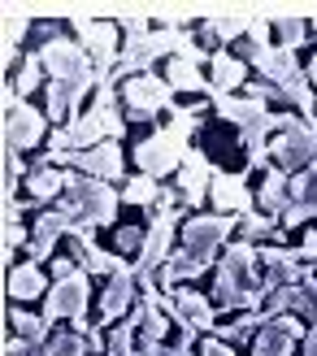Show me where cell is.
<instances>
[{
	"instance_id": "obj_1",
	"label": "cell",
	"mask_w": 317,
	"mask_h": 356,
	"mask_svg": "<svg viewBox=\"0 0 317 356\" xmlns=\"http://www.w3.org/2000/svg\"><path fill=\"white\" fill-rule=\"evenodd\" d=\"M218 309L226 313H252L266 305V287H261V278H257V252H252V243L243 239V243H231L226 248V261H222V270H218Z\"/></svg>"
},
{
	"instance_id": "obj_2",
	"label": "cell",
	"mask_w": 317,
	"mask_h": 356,
	"mask_svg": "<svg viewBox=\"0 0 317 356\" xmlns=\"http://www.w3.org/2000/svg\"><path fill=\"white\" fill-rule=\"evenodd\" d=\"M196 122H200V113L196 109H174V122L165 131H156V135H148L144 144L135 148V165L144 170L148 178H165V174H174V170H183V161H187V135L196 131Z\"/></svg>"
},
{
	"instance_id": "obj_3",
	"label": "cell",
	"mask_w": 317,
	"mask_h": 356,
	"mask_svg": "<svg viewBox=\"0 0 317 356\" xmlns=\"http://www.w3.org/2000/svg\"><path fill=\"white\" fill-rule=\"evenodd\" d=\"M61 218H70L74 226L92 230V226H104L113 222L117 213V191L104 187V178H92V174H65V191H61Z\"/></svg>"
},
{
	"instance_id": "obj_4",
	"label": "cell",
	"mask_w": 317,
	"mask_h": 356,
	"mask_svg": "<svg viewBox=\"0 0 317 356\" xmlns=\"http://www.w3.org/2000/svg\"><path fill=\"white\" fill-rule=\"evenodd\" d=\"M44 70L52 74V83H96V65L87 57V48L74 44V40H48L44 44Z\"/></svg>"
},
{
	"instance_id": "obj_5",
	"label": "cell",
	"mask_w": 317,
	"mask_h": 356,
	"mask_svg": "<svg viewBox=\"0 0 317 356\" xmlns=\"http://www.w3.org/2000/svg\"><path fill=\"white\" fill-rule=\"evenodd\" d=\"M270 152H274V170H283V174H304V170L317 161V131L304 127V122H291V127L270 144Z\"/></svg>"
},
{
	"instance_id": "obj_6",
	"label": "cell",
	"mask_w": 317,
	"mask_h": 356,
	"mask_svg": "<svg viewBox=\"0 0 317 356\" xmlns=\"http://www.w3.org/2000/svg\"><path fill=\"white\" fill-rule=\"evenodd\" d=\"M74 31L83 35V48H87V57H92V65H96V83L104 87L113 61H122L117 57V26L113 22H92V17L74 13Z\"/></svg>"
},
{
	"instance_id": "obj_7",
	"label": "cell",
	"mask_w": 317,
	"mask_h": 356,
	"mask_svg": "<svg viewBox=\"0 0 317 356\" xmlns=\"http://www.w3.org/2000/svg\"><path fill=\"white\" fill-rule=\"evenodd\" d=\"M174 222H179V213H174V209H161V218L148 226V243H144V252H139V261H135V278H139V287H144V291H152V274L170 261Z\"/></svg>"
},
{
	"instance_id": "obj_8",
	"label": "cell",
	"mask_w": 317,
	"mask_h": 356,
	"mask_svg": "<svg viewBox=\"0 0 317 356\" xmlns=\"http://www.w3.org/2000/svg\"><path fill=\"white\" fill-rule=\"evenodd\" d=\"M83 313H87V274L74 270L70 278H57V287L48 291L44 322H61V317H70V322L83 326Z\"/></svg>"
},
{
	"instance_id": "obj_9",
	"label": "cell",
	"mask_w": 317,
	"mask_h": 356,
	"mask_svg": "<svg viewBox=\"0 0 317 356\" xmlns=\"http://www.w3.org/2000/svg\"><path fill=\"white\" fill-rule=\"evenodd\" d=\"M170 92L174 87L165 79H156V74H135L127 79V87H122V100H127V109L135 118H152V113H161L170 109Z\"/></svg>"
},
{
	"instance_id": "obj_10",
	"label": "cell",
	"mask_w": 317,
	"mask_h": 356,
	"mask_svg": "<svg viewBox=\"0 0 317 356\" xmlns=\"http://www.w3.org/2000/svg\"><path fill=\"white\" fill-rule=\"evenodd\" d=\"M231 230H235V222L226 218V213H218V218H196V222H187V230H183V248L191 257H200V261H213V252L226 243Z\"/></svg>"
},
{
	"instance_id": "obj_11",
	"label": "cell",
	"mask_w": 317,
	"mask_h": 356,
	"mask_svg": "<svg viewBox=\"0 0 317 356\" xmlns=\"http://www.w3.org/2000/svg\"><path fill=\"white\" fill-rule=\"evenodd\" d=\"M161 309L174 317V326H191V330H213V305L200 291H174L170 300H161Z\"/></svg>"
},
{
	"instance_id": "obj_12",
	"label": "cell",
	"mask_w": 317,
	"mask_h": 356,
	"mask_svg": "<svg viewBox=\"0 0 317 356\" xmlns=\"http://www.w3.org/2000/svg\"><path fill=\"white\" fill-rule=\"evenodd\" d=\"M44 139V113L31 109V104L22 100L13 113H5V148L9 152H22L31 144H40Z\"/></svg>"
},
{
	"instance_id": "obj_13",
	"label": "cell",
	"mask_w": 317,
	"mask_h": 356,
	"mask_svg": "<svg viewBox=\"0 0 317 356\" xmlns=\"http://www.w3.org/2000/svg\"><path fill=\"white\" fill-rule=\"evenodd\" d=\"M300 334H304V322H295V317H274V322H266V330L257 334V356H291Z\"/></svg>"
},
{
	"instance_id": "obj_14",
	"label": "cell",
	"mask_w": 317,
	"mask_h": 356,
	"mask_svg": "<svg viewBox=\"0 0 317 356\" xmlns=\"http://www.w3.org/2000/svg\"><path fill=\"white\" fill-rule=\"evenodd\" d=\"M209 195H213V204H218V213H252V195H248V187H243V174H222V170H213V187H209Z\"/></svg>"
},
{
	"instance_id": "obj_15",
	"label": "cell",
	"mask_w": 317,
	"mask_h": 356,
	"mask_svg": "<svg viewBox=\"0 0 317 356\" xmlns=\"http://www.w3.org/2000/svg\"><path fill=\"white\" fill-rule=\"evenodd\" d=\"M209 187H213V165L191 148L183 170H179V195H183V204H200L204 195H209Z\"/></svg>"
},
{
	"instance_id": "obj_16",
	"label": "cell",
	"mask_w": 317,
	"mask_h": 356,
	"mask_svg": "<svg viewBox=\"0 0 317 356\" xmlns=\"http://www.w3.org/2000/svg\"><path fill=\"white\" fill-rule=\"evenodd\" d=\"M74 165L83 174H92V178H122V148H117V139H104V144L87 148V152H74Z\"/></svg>"
},
{
	"instance_id": "obj_17",
	"label": "cell",
	"mask_w": 317,
	"mask_h": 356,
	"mask_svg": "<svg viewBox=\"0 0 317 356\" xmlns=\"http://www.w3.org/2000/svg\"><path fill=\"white\" fill-rule=\"evenodd\" d=\"M74 222L70 218H61V213H44L40 222H35V235H31V257L35 261H44V257H52V243H57L61 235H74Z\"/></svg>"
},
{
	"instance_id": "obj_18",
	"label": "cell",
	"mask_w": 317,
	"mask_h": 356,
	"mask_svg": "<svg viewBox=\"0 0 317 356\" xmlns=\"http://www.w3.org/2000/svg\"><path fill=\"white\" fill-rule=\"evenodd\" d=\"M135 287H139V278H135V270H131V265H127L122 274H113V282L104 287V300H100V313H104V322H113V317H122V313L131 309Z\"/></svg>"
},
{
	"instance_id": "obj_19",
	"label": "cell",
	"mask_w": 317,
	"mask_h": 356,
	"mask_svg": "<svg viewBox=\"0 0 317 356\" xmlns=\"http://www.w3.org/2000/svg\"><path fill=\"white\" fill-rule=\"evenodd\" d=\"M165 83L179 87V92H209L213 96V83L200 79V57H170L165 61Z\"/></svg>"
},
{
	"instance_id": "obj_20",
	"label": "cell",
	"mask_w": 317,
	"mask_h": 356,
	"mask_svg": "<svg viewBox=\"0 0 317 356\" xmlns=\"http://www.w3.org/2000/svg\"><path fill=\"white\" fill-rule=\"evenodd\" d=\"M257 204L266 209L270 218H283V213L291 209V191H287L283 170H266V183H261V191H257Z\"/></svg>"
},
{
	"instance_id": "obj_21",
	"label": "cell",
	"mask_w": 317,
	"mask_h": 356,
	"mask_svg": "<svg viewBox=\"0 0 317 356\" xmlns=\"http://www.w3.org/2000/svg\"><path fill=\"white\" fill-rule=\"evenodd\" d=\"M243 74H248V70H243V61L235 57V52H213V100L218 96H231L235 87L243 83Z\"/></svg>"
},
{
	"instance_id": "obj_22",
	"label": "cell",
	"mask_w": 317,
	"mask_h": 356,
	"mask_svg": "<svg viewBox=\"0 0 317 356\" xmlns=\"http://www.w3.org/2000/svg\"><path fill=\"white\" fill-rule=\"evenodd\" d=\"M218 113H222V118H231L235 127L243 131L248 122L266 118L270 109H266V100H257V96H218Z\"/></svg>"
},
{
	"instance_id": "obj_23",
	"label": "cell",
	"mask_w": 317,
	"mask_h": 356,
	"mask_svg": "<svg viewBox=\"0 0 317 356\" xmlns=\"http://www.w3.org/2000/svg\"><path fill=\"white\" fill-rule=\"evenodd\" d=\"M5 296H9V300H35V296H48V291H44V274L35 270V265H9Z\"/></svg>"
},
{
	"instance_id": "obj_24",
	"label": "cell",
	"mask_w": 317,
	"mask_h": 356,
	"mask_svg": "<svg viewBox=\"0 0 317 356\" xmlns=\"http://www.w3.org/2000/svg\"><path fill=\"white\" fill-rule=\"evenodd\" d=\"M57 191H65V170L40 165V170L26 178V200H31V204H44V200H52Z\"/></svg>"
},
{
	"instance_id": "obj_25",
	"label": "cell",
	"mask_w": 317,
	"mask_h": 356,
	"mask_svg": "<svg viewBox=\"0 0 317 356\" xmlns=\"http://www.w3.org/2000/svg\"><path fill=\"white\" fill-rule=\"evenodd\" d=\"M83 92H87V83H52L48 87V118H57V122L61 118H74Z\"/></svg>"
},
{
	"instance_id": "obj_26",
	"label": "cell",
	"mask_w": 317,
	"mask_h": 356,
	"mask_svg": "<svg viewBox=\"0 0 317 356\" xmlns=\"http://www.w3.org/2000/svg\"><path fill=\"white\" fill-rule=\"evenodd\" d=\"M204 270H209V261L191 257L187 248H183V252H174V257L165 261V270H161V282L170 287V282H179V278H196V274H204Z\"/></svg>"
},
{
	"instance_id": "obj_27",
	"label": "cell",
	"mask_w": 317,
	"mask_h": 356,
	"mask_svg": "<svg viewBox=\"0 0 317 356\" xmlns=\"http://www.w3.org/2000/svg\"><path fill=\"white\" fill-rule=\"evenodd\" d=\"M270 26L278 31V40H283L278 48H287V52L300 44V40H304V31H309L304 17H291V13H270Z\"/></svg>"
},
{
	"instance_id": "obj_28",
	"label": "cell",
	"mask_w": 317,
	"mask_h": 356,
	"mask_svg": "<svg viewBox=\"0 0 317 356\" xmlns=\"http://www.w3.org/2000/svg\"><path fill=\"white\" fill-rule=\"evenodd\" d=\"M257 22V13H235V17H209V35H222V40H239V35H248Z\"/></svg>"
},
{
	"instance_id": "obj_29",
	"label": "cell",
	"mask_w": 317,
	"mask_h": 356,
	"mask_svg": "<svg viewBox=\"0 0 317 356\" xmlns=\"http://www.w3.org/2000/svg\"><path fill=\"white\" fill-rule=\"evenodd\" d=\"M122 200H127V204H156V200H161V187H156V178L139 174V178H131V183H127Z\"/></svg>"
},
{
	"instance_id": "obj_30",
	"label": "cell",
	"mask_w": 317,
	"mask_h": 356,
	"mask_svg": "<svg viewBox=\"0 0 317 356\" xmlns=\"http://www.w3.org/2000/svg\"><path fill=\"white\" fill-rule=\"evenodd\" d=\"M87 343H92V339H87L83 330H61V334L48 339V356H83Z\"/></svg>"
},
{
	"instance_id": "obj_31",
	"label": "cell",
	"mask_w": 317,
	"mask_h": 356,
	"mask_svg": "<svg viewBox=\"0 0 317 356\" xmlns=\"http://www.w3.org/2000/svg\"><path fill=\"white\" fill-rule=\"evenodd\" d=\"M26 13H17V9H9L5 13V65H13L17 61V40L26 35Z\"/></svg>"
},
{
	"instance_id": "obj_32",
	"label": "cell",
	"mask_w": 317,
	"mask_h": 356,
	"mask_svg": "<svg viewBox=\"0 0 317 356\" xmlns=\"http://www.w3.org/2000/svg\"><path fill=\"white\" fill-rule=\"evenodd\" d=\"M17 243H22V204L5 200V265H9V257H13Z\"/></svg>"
},
{
	"instance_id": "obj_33",
	"label": "cell",
	"mask_w": 317,
	"mask_h": 356,
	"mask_svg": "<svg viewBox=\"0 0 317 356\" xmlns=\"http://www.w3.org/2000/svg\"><path fill=\"white\" fill-rule=\"evenodd\" d=\"M9 326H17V334H22L26 343H40L44 339V317H31V313H17V309H9Z\"/></svg>"
},
{
	"instance_id": "obj_34",
	"label": "cell",
	"mask_w": 317,
	"mask_h": 356,
	"mask_svg": "<svg viewBox=\"0 0 317 356\" xmlns=\"http://www.w3.org/2000/svg\"><path fill=\"white\" fill-rule=\"evenodd\" d=\"M295 309L304 313L309 326H317V278H313V274L300 282V287H295Z\"/></svg>"
},
{
	"instance_id": "obj_35",
	"label": "cell",
	"mask_w": 317,
	"mask_h": 356,
	"mask_svg": "<svg viewBox=\"0 0 317 356\" xmlns=\"http://www.w3.org/2000/svg\"><path fill=\"white\" fill-rule=\"evenodd\" d=\"M40 74H44V57H26V65L17 70V83H13V92H17V96L35 92V87H40Z\"/></svg>"
},
{
	"instance_id": "obj_36",
	"label": "cell",
	"mask_w": 317,
	"mask_h": 356,
	"mask_svg": "<svg viewBox=\"0 0 317 356\" xmlns=\"http://www.w3.org/2000/svg\"><path fill=\"white\" fill-rule=\"evenodd\" d=\"M144 243H148V235H144V230H117V248H122V252H131V257H139V252H144Z\"/></svg>"
},
{
	"instance_id": "obj_37",
	"label": "cell",
	"mask_w": 317,
	"mask_h": 356,
	"mask_svg": "<svg viewBox=\"0 0 317 356\" xmlns=\"http://www.w3.org/2000/svg\"><path fill=\"white\" fill-rule=\"evenodd\" d=\"M270 230V218H261V213H243V235L257 239V235H266Z\"/></svg>"
},
{
	"instance_id": "obj_38",
	"label": "cell",
	"mask_w": 317,
	"mask_h": 356,
	"mask_svg": "<svg viewBox=\"0 0 317 356\" xmlns=\"http://www.w3.org/2000/svg\"><path fill=\"white\" fill-rule=\"evenodd\" d=\"M5 356H48V352H40V348L26 343V339H9L5 343Z\"/></svg>"
},
{
	"instance_id": "obj_39",
	"label": "cell",
	"mask_w": 317,
	"mask_h": 356,
	"mask_svg": "<svg viewBox=\"0 0 317 356\" xmlns=\"http://www.w3.org/2000/svg\"><path fill=\"white\" fill-rule=\"evenodd\" d=\"M200 352H204V356H235V352L226 348L222 339H204V348H200Z\"/></svg>"
},
{
	"instance_id": "obj_40",
	"label": "cell",
	"mask_w": 317,
	"mask_h": 356,
	"mask_svg": "<svg viewBox=\"0 0 317 356\" xmlns=\"http://www.w3.org/2000/svg\"><path fill=\"white\" fill-rule=\"evenodd\" d=\"M135 356H174V352H170V348H161V343H152V339H144Z\"/></svg>"
},
{
	"instance_id": "obj_41",
	"label": "cell",
	"mask_w": 317,
	"mask_h": 356,
	"mask_svg": "<svg viewBox=\"0 0 317 356\" xmlns=\"http://www.w3.org/2000/svg\"><path fill=\"white\" fill-rule=\"evenodd\" d=\"M304 356H317V326L304 334Z\"/></svg>"
},
{
	"instance_id": "obj_42",
	"label": "cell",
	"mask_w": 317,
	"mask_h": 356,
	"mask_svg": "<svg viewBox=\"0 0 317 356\" xmlns=\"http://www.w3.org/2000/svg\"><path fill=\"white\" fill-rule=\"evenodd\" d=\"M309 83H317V57L309 61Z\"/></svg>"
},
{
	"instance_id": "obj_43",
	"label": "cell",
	"mask_w": 317,
	"mask_h": 356,
	"mask_svg": "<svg viewBox=\"0 0 317 356\" xmlns=\"http://www.w3.org/2000/svg\"><path fill=\"white\" fill-rule=\"evenodd\" d=\"M309 26H313V31H317V17H313V22H309Z\"/></svg>"
},
{
	"instance_id": "obj_44",
	"label": "cell",
	"mask_w": 317,
	"mask_h": 356,
	"mask_svg": "<svg viewBox=\"0 0 317 356\" xmlns=\"http://www.w3.org/2000/svg\"><path fill=\"white\" fill-rule=\"evenodd\" d=\"M313 122H317V109H313Z\"/></svg>"
}]
</instances>
